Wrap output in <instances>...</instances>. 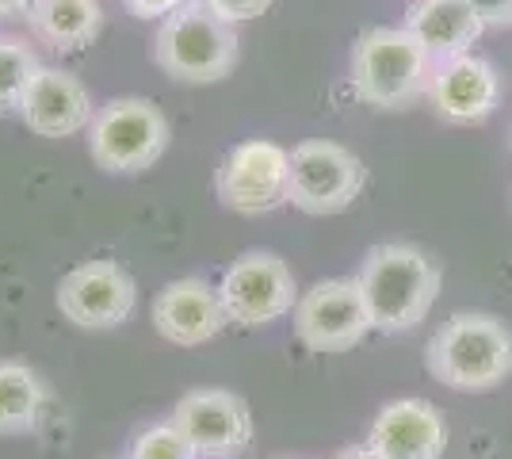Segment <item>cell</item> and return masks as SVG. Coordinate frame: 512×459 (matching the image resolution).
<instances>
[{"label":"cell","mask_w":512,"mask_h":459,"mask_svg":"<svg viewBox=\"0 0 512 459\" xmlns=\"http://www.w3.org/2000/svg\"><path fill=\"white\" fill-rule=\"evenodd\" d=\"M356 284L371 314V326L383 333H406L421 326L440 295V268L417 245L386 241L371 245L360 264Z\"/></svg>","instance_id":"1"},{"label":"cell","mask_w":512,"mask_h":459,"mask_svg":"<svg viewBox=\"0 0 512 459\" xmlns=\"http://www.w3.org/2000/svg\"><path fill=\"white\" fill-rule=\"evenodd\" d=\"M425 368L451 391H493L512 375V329L493 314H451L428 337Z\"/></svg>","instance_id":"2"},{"label":"cell","mask_w":512,"mask_h":459,"mask_svg":"<svg viewBox=\"0 0 512 459\" xmlns=\"http://www.w3.org/2000/svg\"><path fill=\"white\" fill-rule=\"evenodd\" d=\"M428 81L432 54L406 27H367L352 46V88L371 108H406Z\"/></svg>","instance_id":"3"},{"label":"cell","mask_w":512,"mask_h":459,"mask_svg":"<svg viewBox=\"0 0 512 459\" xmlns=\"http://www.w3.org/2000/svg\"><path fill=\"white\" fill-rule=\"evenodd\" d=\"M153 58L176 81L188 85L222 81L237 62L234 23L218 20L203 0H188L176 16L161 20L153 39Z\"/></svg>","instance_id":"4"},{"label":"cell","mask_w":512,"mask_h":459,"mask_svg":"<svg viewBox=\"0 0 512 459\" xmlns=\"http://www.w3.org/2000/svg\"><path fill=\"white\" fill-rule=\"evenodd\" d=\"M88 150L104 173H142L169 150V119L153 100L119 96L92 115Z\"/></svg>","instance_id":"5"},{"label":"cell","mask_w":512,"mask_h":459,"mask_svg":"<svg viewBox=\"0 0 512 459\" xmlns=\"http://www.w3.org/2000/svg\"><path fill=\"white\" fill-rule=\"evenodd\" d=\"M360 192L363 161L348 146L329 138H306L291 150V207L306 215H341L360 199Z\"/></svg>","instance_id":"6"},{"label":"cell","mask_w":512,"mask_h":459,"mask_svg":"<svg viewBox=\"0 0 512 459\" xmlns=\"http://www.w3.org/2000/svg\"><path fill=\"white\" fill-rule=\"evenodd\" d=\"M291 188V150H283L272 138H249L222 157L214 192L218 199L245 219L268 215L287 203Z\"/></svg>","instance_id":"7"},{"label":"cell","mask_w":512,"mask_h":459,"mask_svg":"<svg viewBox=\"0 0 512 459\" xmlns=\"http://www.w3.org/2000/svg\"><path fill=\"white\" fill-rule=\"evenodd\" d=\"M218 295H222V306H226V318L245 329L279 322L299 303V287H295V276H291L287 261L276 257V253H264V249L241 253L222 272Z\"/></svg>","instance_id":"8"},{"label":"cell","mask_w":512,"mask_h":459,"mask_svg":"<svg viewBox=\"0 0 512 459\" xmlns=\"http://www.w3.org/2000/svg\"><path fill=\"white\" fill-rule=\"evenodd\" d=\"M295 333L314 352H348L371 333V314L356 280H321L291 310Z\"/></svg>","instance_id":"9"},{"label":"cell","mask_w":512,"mask_h":459,"mask_svg":"<svg viewBox=\"0 0 512 459\" xmlns=\"http://www.w3.org/2000/svg\"><path fill=\"white\" fill-rule=\"evenodd\" d=\"M58 310L81 329H115L123 326L134 310L138 287L130 272L115 261H85L69 268L58 280Z\"/></svg>","instance_id":"10"},{"label":"cell","mask_w":512,"mask_h":459,"mask_svg":"<svg viewBox=\"0 0 512 459\" xmlns=\"http://www.w3.org/2000/svg\"><path fill=\"white\" fill-rule=\"evenodd\" d=\"M172 421L195 444L199 459H237L253 440L249 402L241 394L218 391V387L188 391L176 402Z\"/></svg>","instance_id":"11"},{"label":"cell","mask_w":512,"mask_h":459,"mask_svg":"<svg viewBox=\"0 0 512 459\" xmlns=\"http://www.w3.org/2000/svg\"><path fill=\"white\" fill-rule=\"evenodd\" d=\"M428 100H432L440 119H448L455 127H470V123H482L497 111L501 77L486 58L455 54V58H444L432 66Z\"/></svg>","instance_id":"12"},{"label":"cell","mask_w":512,"mask_h":459,"mask_svg":"<svg viewBox=\"0 0 512 459\" xmlns=\"http://www.w3.org/2000/svg\"><path fill=\"white\" fill-rule=\"evenodd\" d=\"M150 318L153 329L169 345H180V349L207 345L230 322L218 287H211L207 280H195V276H184V280H172V284L161 287L157 299H153Z\"/></svg>","instance_id":"13"},{"label":"cell","mask_w":512,"mask_h":459,"mask_svg":"<svg viewBox=\"0 0 512 459\" xmlns=\"http://www.w3.org/2000/svg\"><path fill=\"white\" fill-rule=\"evenodd\" d=\"M367 444L386 459H440L448 448V421L425 398H398L375 414Z\"/></svg>","instance_id":"14"},{"label":"cell","mask_w":512,"mask_h":459,"mask_svg":"<svg viewBox=\"0 0 512 459\" xmlns=\"http://www.w3.org/2000/svg\"><path fill=\"white\" fill-rule=\"evenodd\" d=\"M16 115L27 123V131L43 134V138H69V134L85 131L96 111H92L88 88L73 73L39 66Z\"/></svg>","instance_id":"15"},{"label":"cell","mask_w":512,"mask_h":459,"mask_svg":"<svg viewBox=\"0 0 512 459\" xmlns=\"http://www.w3.org/2000/svg\"><path fill=\"white\" fill-rule=\"evenodd\" d=\"M406 31L436 62H444L455 54H470L486 23L478 20L470 0H413L406 12Z\"/></svg>","instance_id":"16"},{"label":"cell","mask_w":512,"mask_h":459,"mask_svg":"<svg viewBox=\"0 0 512 459\" xmlns=\"http://www.w3.org/2000/svg\"><path fill=\"white\" fill-rule=\"evenodd\" d=\"M27 16L35 35L54 50H81L104 27L100 0H31Z\"/></svg>","instance_id":"17"},{"label":"cell","mask_w":512,"mask_h":459,"mask_svg":"<svg viewBox=\"0 0 512 459\" xmlns=\"http://www.w3.org/2000/svg\"><path fill=\"white\" fill-rule=\"evenodd\" d=\"M43 379L20 360H0V437H16L39 425L43 414Z\"/></svg>","instance_id":"18"},{"label":"cell","mask_w":512,"mask_h":459,"mask_svg":"<svg viewBox=\"0 0 512 459\" xmlns=\"http://www.w3.org/2000/svg\"><path fill=\"white\" fill-rule=\"evenodd\" d=\"M39 73L35 50L20 39H0V115L20 111V100L31 77Z\"/></svg>","instance_id":"19"},{"label":"cell","mask_w":512,"mask_h":459,"mask_svg":"<svg viewBox=\"0 0 512 459\" xmlns=\"http://www.w3.org/2000/svg\"><path fill=\"white\" fill-rule=\"evenodd\" d=\"M127 459H199L195 444L184 437V429L176 421H161V425H150L142 429L134 444H130V456Z\"/></svg>","instance_id":"20"},{"label":"cell","mask_w":512,"mask_h":459,"mask_svg":"<svg viewBox=\"0 0 512 459\" xmlns=\"http://www.w3.org/2000/svg\"><path fill=\"white\" fill-rule=\"evenodd\" d=\"M203 4L211 8L218 20H226V23L256 20V16H264V12L272 8V0H203Z\"/></svg>","instance_id":"21"},{"label":"cell","mask_w":512,"mask_h":459,"mask_svg":"<svg viewBox=\"0 0 512 459\" xmlns=\"http://www.w3.org/2000/svg\"><path fill=\"white\" fill-rule=\"evenodd\" d=\"M123 4L130 8V16H138V20H169L188 0H123Z\"/></svg>","instance_id":"22"},{"label":"cell","mask_w":512,"mask_h":459,"mask_svg":"<svg viewBox=\"0 0 512 459\" xmlns=\"http://www.w3.org/2000/svg\"><path fill=\"white\" fill-rule=\"evenodd\" d=\"M486 27H512V0H470Z\"/></svg>","instance_id":"23"},{"label":"cell","mask_w":512,"mask_h":459,"mask_svg":"<svg viewBox=\"0 0 512 459\" xmlns=\"http://www.w3.org/2000/svg\"><path fill=\"white\" fill-rule=\"evenodd\" d=\"M333 459H386L383 452H375L371 444H352V448H344V452H337Z\"/></svg>","instance_id":"24"},{"label":"cell","mask_w":512,"mask_h":459,"mask_svg":"<svg viewBox=\"0 0 512 459\" xmlns=\"http://www.w3.org/2000/svg\"><path fill=\"white\" fill-rule=\"evenodd\" d=\"M12 8H20V0H0V16H8Z\"/></svg>","instance_id":"25"}]
</instances>
